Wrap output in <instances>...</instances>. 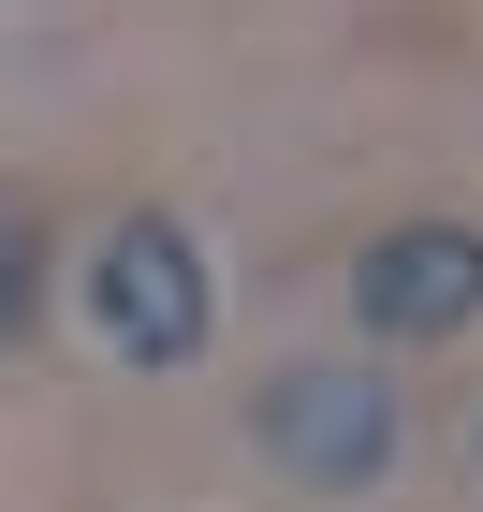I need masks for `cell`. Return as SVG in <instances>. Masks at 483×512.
Listing matches in <instances>:
<instances>
[{
  "mask_svg": "<svg viewBox=\"0 0 483 512\" xmlns=\"http://www.w3.org/2000/svg\"><path fill=\"white\" fill-rule=\"evenodd\" d=\"M30 278H44V235H30V220H15V205H0V337L30 322Z\"/></svg>",
  "mask_w": 483,
  "mask_h": 512,
  "instance_id": "cell-4",
  "label": "cell"
},
{
  "mask_svg": "<svg viewBox=\"0 0 483 512\" xmlns=\"http://www.w3.org/2000/svg\"><path fill=\"white\" fill-rule=\"evenodd\" d=\"M469 469H483V425H469Z\"/></svg>",
  "mask_w": 483,
  "mask_h": 512,
  "instance_id": "cell-5",
  "label": "cell"
},
{
  "mask_svg": "<svg viewBox=\"0 0 483 512\" xmlns=\"http://www.w3.org/2000/svg\"><path fill=\"white\" fill-rule=\"evenodd\" d=\"M249 439H264L293 483H322V498H366V483L396 469V381L308 352V366H279V381L249 395Z\"/></svg>",
  "mask_w": 483,
  "mask_h": 512,
  "instance_id": "cell-2",
  "label": "cell"
},
{
  "mask_svg": "<svg viewBox=\"0 0 483 512\" xmlns=\"http://www.w3.org/2000/svg\"><path fill=\"white\" fill-rule=\"evenodd\" d=\"M88 337L118 366H205V337H220V278H205V249L161 220V205H132V220H103L88 235Z\"/></svg>",
  "mask_w": 483,
  "mask_h": 512,
  "instance_id": "cell-1",
  "label": "cell"
},
{
  "mask_svg": "<svg viewBox=\"0 0 483 512\" xmlns=\"http://www.w3.org/2000/svg\"><path fill=\"white\" fill-rule=\"evenodd\" d=\"M352 322L381 337V352H440V337H469L483 322V220H381V235L352 249Z\"/></svg>",
  "mask_w": 483,
  "mask_h": 512,
  "instance_id": "cell-3",
  "label": "cell"
}]
</instances>
